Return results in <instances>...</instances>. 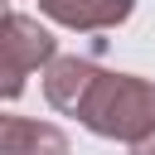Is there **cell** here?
<instances>
[{"instance_id": "6da1fadb", "label": "cell", "mask_w": 155, "mask_h": 155, "mask_svg": "<svg viewBox=\"0 0 155 155\" xmlns=\"http://www.w3.org/2000/svg\"><path fill=\"white\" fill-rule=\"evenodd\" d=\"M78 121L102 140L136 145L155 131V82L136 78V73H102L97 87L87 92Z\"/></svg>"}, {"instance_id": "7a4b0ae2", "label": "cell", "mask_w": 155, "mask_h": 155, "mask_svg": "<svg viewBox=\"0 0 155 155\" xmlns=\"http://www.w3.org/2000/svg\"><path fill=\"white\" fill-rule=\"evenodd\" d=\"M53 58H58V39L34 15L10 10L5 15V29H0V78H5L0 92H5V102H15L24 92V78L34 68H48Z\"/></svg>"}, {"instance_id": "3957f363", "label": "cell", "mask_w": 155, "mask_h": 155, "mask_svg": "<svg viewBox=\"0 0 155 155\" xmlns=\"http://www.w3.org/2000/svg\"><path fill=\"white\" fill-rule=\"evenodd\" d=\"M97 78H102V68H97L92 58L58 53V58L44 68V97H48L53 111H63V116H82V102H87V92L97 87Z\"/></svg>"}, {"instance_id": "277c9868", "label": "cell", "mask_w": 155, "mask_h": 155, "mask_svg": "<svg viewBox=\"0 0 155 155\" xmlns=\"http://www.w3.org/2000/svg\"><path fill=\"white\" fill-rule=\"evenodd\" d=\"M39 10H44L53 24H63V29L92 34V29H116V24H126L131 10H136V0H39Z\"/></svg>"}, {"instance_id": "5b68a950", "label": "cell", "mask_w": 155, "mask_h": 155, "mask_svg": "<svg viewBox=\"0 0 155 155\" xmlns=\"http://www.w3.org/2000/svg\"><path fill=\"white\" fill-rule=\"evenodd\" d=\"M68 131L34 116H0V155H68Z\"/></svg>"}, {"instance_id": "8992f818", "label": "cell", "mask_w": 155, "mask_h": 155, "mask_svg": "<svg viewBox=\"0 0 155 155\" xmlns=\"http://www.w3.org/2000/svg\"><path fill=\"white\" fill-rule=\"evenodd\" d=\"M131 155H155V131H150L145 140H136V145H131Z\"/></svg>"}]
</instances>
